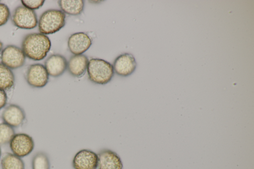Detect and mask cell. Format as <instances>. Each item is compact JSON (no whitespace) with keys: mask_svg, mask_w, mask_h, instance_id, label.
<instances>
[{"mask_svg":"<svg viewBox=\"0 0 254 169\" xmlns=\"http://www.w3.org/2000/svg\"><path fill=\"white\" fill-rule=\"evenodd\" d=\"M21 47L25 56L28 58L34 60H41L50 51L51 42L47 35L33 33L24 37Z\"/></svg>","mask_w":254,"mask_h":169,"instance_id":"6da1fadb","label":"cell"},{"mask_svg":"<svg viewBox=\"0 0 254 169\" xmlns=\"http://www.w3.org/2000/svg\"><path fill=\"white\" fill-rule=\"evenodd\" d=\"M87 72L91 82L100 85L109 83L114 75L113 65L109 62L98 58L89 60Z\"/></svg>","mask_w":254,"mask_h":169,"instance_id":"7a4b0ae2","label":"cell"},{"mask_svg":"<svg viewBox=\"0 0 254 169\" xmlns=\"http://www.w3.org/2000/svg\"><path fill=\"white\" fill-rule=\"evenodd\" d=\"M65 14L61 10L48 9L40 16L38 29L40 33L49 35L55 33L65 24Z\"/></svg>","mask_w":254,"mask_h":169,"instance_id":"3957f363","label":"cell"},{"mask_svg":"<svg viewBox=\"0 0 254 169\" xmlns=\"http://www.w3.org/2000/svg\"><path fill=\"white\" fill-rule=\"evenodd\" d=\"M8 144L11 153L21 158L30 155L35 147L33 137L23 132L15 133Z\"/></svg>","mask_w":254,"mask_h":169,"instance_id":"277c9868","label":"cell"},{"mask_svg":"<svg viewBox=\"0 0 254 169\" xmlns=\"http://www.w3.org/2000/svg\"><path fill=\"white\" fill-rule=\"evenodd\" d=\"M11 20L13 24L21 29H31L37 26V17L34 10L19 6L14 10Z\"/></svg>","mask_w":254,"mask_h":169,"instance_id":"5b68a950","label":"cell"},{"mask_svg":"<svg viewBox=\"0 0 254 169\" xmlns=\"http://www.w3.org/2000/svg\"><path fill=\"white\" fill-rule=\"evenodd\" d=\"M25 56L21 49L14 45H8L2 50L0 59L3 64L10 69H14L23 65Z\"/></svg>","mask_w":254,"mask_h":169,"instance_id":"8992f818","label":"cell"},{"mask_svg":"<svg viewBox=\"0 0 254 169\" xmlns=\"http://www.w3.org/2000/svg\"><path fill=\"white\" fill-rule=\"evenodd\" d=\"M49 74L45 66L40 63L29 65L27 68L25 78L27 83L33 88H42L49 81Z\"/></svg>","mask_w":254,"mask_h":169,"instance_id":"52a82bcc","label":"cell"},{"mask_svg":"<svg viewBox=\"0 0 254 169\" xmlns=\"http://www.w3.org/2000/svg\"><path fill=\"white\" fill-rule=\"evenodd\" d=\"M98 154L89 149H82L74 156L72 165L74 169H97Z\"/></svg>","mask_w":254,"mask_h":169,"instance_id":"ba28073f","label":"cell"},{"mask_svg":"<svg viewBox=\"0 0 254 169\" xmlns=\"http://www.w3.org/2000/svg\"><path fill=\"white\" fill-rule=\"evenodd\" d=\"M2 122L14 128L20 126L26 119L24 110L16 104H10L5 107L1 113Z\"/></svg>","mask_w":254,"mask_h":169,"instance_id":"9c48e42d","label":"cell"},{"mask_svg":"<svg viewBox=\"0 0 254 169\" xmlns=\"http://www.w3.org/2000/svg\"><path fill=\"white\" fill-rule=\"evenodd\" d=\"M136 66L134 57L129 53H124L117 56L113 65L114 72L122 77L131 75L135 71Z\"/></svg>","mask_w":254,"mask_h":169,"instance_id":"30bf717a","label":"cell"},{"mask_svg":"<svg viewBox=\"0 0 254 169\" xmlns=\"http://www.w3.org/2000/svg\"><path fill=\"white\" fill-rule=\"evenodd\" d=\"M98 154V169H123L121 158L115 151L103 149Z\"/></svg>","mask_w":254,"mask_h":169,"instance_id":"8fae6325","label":"cell"},{"mask_svg":"<svg viewBox=\"0 0 254 169\" xmlns=\"http://www.w3.org/2000/svg\"><path fill=\"white\" fill-rule=\"evenodd\" d=\"M67 45L70 52L72 54L79 55L89 49L92 45V41L86 33L77 32L70 36Z\"/></svg>","mask_w":254,"mask_h":169,"instance_id":"7c38bea8","label":"cell"},{"mask_svg":"<svg viewBox=\"0 0 254 169\" xmlns=\"http://www.w3.org/2000/svg\"><path fill=\"white\" fill-rule=\"evenodd\" d=\"M44 66L49 75L57 77L64 72L67 67V61L63 55L53 54L45 60Z\"/></svg>","mask_w":254,"mask_h":169,"instance_id":"4fadbf2b","label":"cell"},{"mask_svg":"<svg viewBox=\"0 0 254 169\" xmlns=\"http://www.w3.org/2000/svg\"><path fill=\"white\" fill-rule=\"evenodd\" d=\"M89 60L84 55H74L67 62V70L73 76L79 78L83 76L87 70Z\"/></svg>","mask_w":254,"mask_h":169,"instance_id":"5bb4252c","label":"cell"},{"mask_svg":"<svg viewBox=\"0 0 254 169\" xmlns=\"http://www.w3.org/2000/svg\"><path fill=\"white\" fill-rule=\"evenodd\" d=\"M58 4L63 12L70 15L80 14L84 6L83 0H60Z\"/></svg>","mask_w":254,"mask_h":169,"instance_id":"9a60e30c","label":"cell"},{"mask_svg":"<svg viewBox=\"0 0 254 169\" xmlns=\"http://www.w3.org/2000/svg\"><path fill=\"white\" fill-rule=\"evenodd\" d=\"M2 169H25V163L22 158L12 153H6L0 160Z\"/></svg>","mask_w":254,"mask_h":169,"instance_id":"2e32d148","label":"cell"},{"mask_svg":"<svg viewBox=\"0 0 254 169\" xmlns=\"http://www.w3.org/2000/svg\"><path fill=\"white\" fill-rule=\"evenodd\" d=\"M14 82V75L12 70L0 62V89L9 90L13 87Z\"/></svg>","mask_w":254,"mask_h":169,"instance_id":"e0dca14e","label":"cell"},{"mask_svg":"<svg viewBox=\"0 0 254 169\" xmlns=\"http://www.w3.org/2000/svg\"><path fill=\"white\" fill-rule=\"evenodd\" d=\"M32 169H50V161L48 155L39 151L34 155L31 161Z\"/></svg>","mask_w":254,"mask_h":169,"instance_id":"ac0fdd59","label":"cell"},{"mask_svg":"<svg viewBox=\"0 0 254 169\" xmlns=\"http://www.w3.org/2000/svg\"><path fill=\"white\" fill-rule=\"evenodd\" d=\"M15 134L13 127L3 122L0 123V145L9 144Z\"/></svg>","mask_w":254,"mask_h":169,"instance_id":"d6986e66","label":"cell"},{"mask_svg":"<svg viewBox=\"0 0 254 169\" xmlns=\"http://www.w3.org/2000/svg\"><path fill=\"white\" fill-rule=\"evenodd\" d=\"M10 16V11L8 6L4 3H0V26L4 25Z\"/></svg>","mask_w":254,"mask_h":169,"instance_id":"ffe728a7","label":"cell"},{"mask_svg":"<svg viewBox=\"0 0 254 169\" xmlns=\"http://www.w3.org/2000/svg\"><path fill=\"white\" fill-rule=\"evenodd\" d=\"M45 0H22L21 3L23 6L34 10L41 7L44 3Z\"/></svg>","mask_w":254,"mask_h":169,"instance_id":"44dd1931","label":"cell"},{"mask_svg":"<svg viewBox=\"0 0 254 169\" xmlns=\"http://www.w3.org/2000/svg\"><path fill=\"white\" fill-rule=\"evenodd\" d=\"M7 101V96L5 90L0 89V110L3 108Z\"/></svg>","mask_w":254,"mask_h":169,"instance_id":"7402d4cb","label":"cell"},{"mask_svg":"<svg viewBox=\"0 0 254 169\" xmlns=\"http://www.w3.org/2000/svg\"><path fill=\"white\" fill-rule=\"evenodd\" d=\"M3 47V44L0 41V52L1 51Z\"/></svg>","mask_w":254,"mask_h":169,"instance_id":"603a6c76","label":"cell"},{"mask_svg":"<svg viewBox=\"0 0 254 169\" xmlns=\"http://www.w3.org/2000/svg\"><path fill=\"white\" fill-rule=\"evenodd\" d=\"M1 150L0 145V161L1 160Z\"/></svg>","mask_w":254,"mask_h":169,"instance_id":"cb8c5ba5","label":"cell"}]
</instances>
